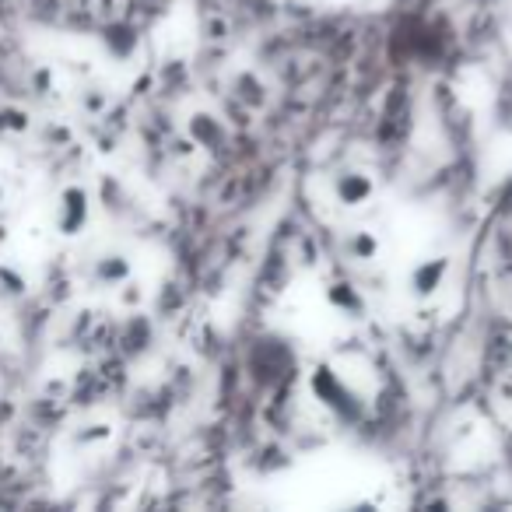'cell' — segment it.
Instances as JSON below:
<instances>
[{"mask_svg": "<svg viewBox=\"0 0 512 512\" xmlns=\"http://www.w3.org/2000/svg\"><path fill=\"white\" fill-rule=\"evenodd\" d=\"M85 218H88V197L81 190H67L64 200H60V207H57V225H60V232L74 235L81 225H85Z\"/></svg>", "mask_w": 512, "mask_h": 512, "instance_id": "1", "label": "cell"}, {"mask_svg": "<svg viewBox=\"0 0 512 512\" xmlns=\"http://www.w3.org/2000/svg\"><path fill=\"white\" fill-rule=\"evenodd\" d=\"M369 193H372V183L362 172H344V176L337 179V197H341L344 204H358V200H365Z\"/></svg>", "mask_w": 512, "mask_h": 512, "instance_id": "2", "label": "cell"}, {"mask_svg": "<svg viewBox=\"0 0 512 512\" xmlns=\"http://www.w3.org/2000/svg\"><path fill=\"white\" fill-rule=\"evenodd\" d=\"M442 271H446V260H435V264H425L418 274H414L411 288H418L421 295H425V292H435V285H439Z\"/></svg>", "mask_w": 512, "mask_h": 512, "instance_id": "3", "label": "cell"}]
</instances>
